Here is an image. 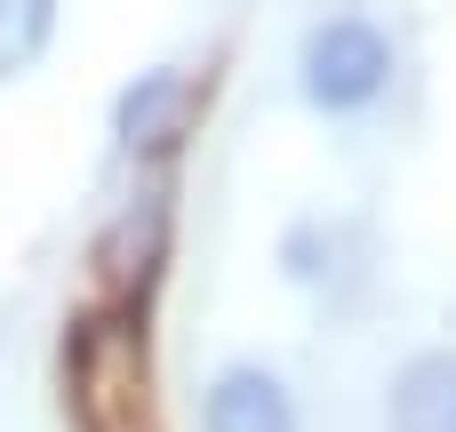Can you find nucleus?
Returning a JSON list of instances; mask_svg holds the SVG:
<instances>
[{"mask_svg": "<svg viewBox=\"0 0 456 432\" xmlns=\"http://www.w3.org/2000/svg\"><path fill=\"white\" fill-rule=\"evenodd\" d=\"M385 432H456V353H417L393 369Z\"/></svg>", "mask_w": 456, "mask_h": 432, "instance_id": "6", "label": "nucleus"}, {"mask_svg": "<svg viewBox=\"0 0 456 432\" xmlns=\"http://www.w3.org/2000/svg\"><path fill=\"white\" fill-rule=\"evenodd\" d=\"M160 265H168V200L144 192V200L112 208V224L88 249V297H96V313H144Z\"/></svg>", "mask_w": 456, "mask_h": 432, "instance_id": "2", "label": "nucleus"}, {"mask_svg": "<svg viewBox=\"0 0 456 432\" xmlns=\"http://www.w3.org/2000/svg\"><path fill=\"white\" fill-rule=\"evenodd\" d=\"M385 80H393V40L369 16L313 24V40H305V96L321 112H361V104L385 96Z\"/></svg>", "mask_w": 456, "mask_h": 432, "instance_id": "3", "label": "nucleus"}, {"mask_svg": "<svg viewBox=\"0 0 456 432\" xmlns=\"http://www.w3.org/2000/svg\"><path fill=\"white\" fill-rule=\"evenodd\" d=\"M48 24H56V0H0V80L48 48Z\"/></svg>", "mask_w": 456, "mask_h": 432, "instance_id": "7", "label": "nucleus"}, {"mask_svg": "<svg viewBox=\"0 0 456 432\" xmlns=\"http://www.w3.org/2000/svg\"><path fill=\"white\" fill-rule=\"evenodd\" d=\"M192 104H200L192 72L160 64V72H144V80L120 96V112H112V136H120L136 160H160V152H176V136L192 128Z\"/></svg>", "mask_w": 456, "mask_h": 432, "instance_id": "4", "label": "nucleus"}, {"mask_svg": "<svg viewBox=\"0 0 456 432\" xmlns=\"http://www.w3.org/2000/svg\"><path fill=\"white\" fill-rule=\"evenodd\" d=\"M64 409L80 432H160L144 313H80V329L64 337Z\"/></svg>", "mask_w": 456, "mask_h": 432, "instance_id": "1", "label": "nucleus"}, {"mask_svg": "<svg viewBox=\"0 0 456 432\" xmlns=\"http://www.w3.org/2000/svg\"><path fill=\"white\" fill-rule=\"evenodd\" d=\"M200 432H305V417H297V401H289V385L273 369H248L240 361V369H224L208 385Z\"/></svg>", "mask_w": 456, "mask_h": 432, "instance_id": "5", "label": "nucleus"}]
</instances>
